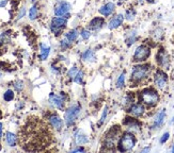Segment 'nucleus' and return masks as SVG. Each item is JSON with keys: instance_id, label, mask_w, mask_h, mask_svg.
<instances>
[{"instance_id": "f704fd0d", "label": "nucleus", "mask_w": 174, "mask_h": 153, "mask_svg": "<svg viewBox=\"0 0 174 153\" xmlns=\"http://www.w3.org/2000/svg\"><path fill=\"white\" fill-rule=\"evenodd\" d=\"M169 137H170L169 133H165V134H163V135L161 136V138H160V142H161V144H165V142H167L168 139H169Z\"/></svg>"}, {"instance_id": "a18cd8bd", "label": "nucleus", "mask_w": 174, "mask_h": 153, "mask_svg": "<svg viewBox=\"0 0 174 153\" xmlns=\"http://www.w3.org/2000/svg\"><path fill=\"white\" fill-rule=\"evenodd\" d=\"M172 123H174V117H173V120H172Z\"/></svg>"}, {"instance_id": "c03bdc74", "label": "nucleus", "mask_w": 174, "mask_h": 153, "mask_svg": "<svg viewBox=\"0 0 174 153\" xmlns=\"http://www.w3.org/2000/svg\"><path fill=\"white\" fill-rule=\"evenodd\" d=\"M138 1H139V2H142V1H143V0H138Z\"/></svg>"}, {"instance_id": "473e14b6", "label": "nucleus", "mask_w": 174, "mask_h": 153, "mask_svg": "<svg viewBox=\"0 0 174 153\" xmlns=\"http://www.w3.org/2000/svg\"><path fill=\"white\" fill-rule=\"evenodd\" d=\"M136 32H134V33H132V35H130L129 37H128V38H127V45H128V46H130V45L132 44V43L135 42V40H136Z\"/></svg>"}, {"instance_id": "4468645a", "label": "nucleus", "mask_w": 174, "mask_h": 153, "mask_svg": "<svg viewBox=\"0 0 174 153\" xmlns=\"http://www.w3.org/2000/svg\"><path fill=\"white\" fill-rule=\"evenodd\" d=\"M114 9H115V5L113 4L112 2H109L99 9V13H101V15H104V16H109V15H111L113 12H114Z\"/></svg>"}, {"instance_id": "423d86ee", "label": "nucleus", "mask_w": 174, "mask_h": 153, "mask_svg": "<svg viewBox=\"0 0 174 153\" xmlns=\"http://www.w3.org/2000/svg\"><path fill=\"white\" fill-rule=\"evenodd\" d=\"M120 131L118 125H114L107 132V134L105 135V142H104V146L107 147V150H111L113 146H114L115 138L118 136V133Z\"/></svg>"}, {"instance_id": "6e6552de", "label": "nucleus", "mask_w": 174, "mask_h": 153, "mask_svg": "<svg viewBox=\"0 0 174 153\" xmlns=\"http://www.w3.org/2000/svg\"><path fill=\"white\" fill-rule=\"evenodd\" d=\"M154 82L156 86L159 88H165L168 83V76L162 71V70H157L154 74Z\"/></svg>"}, {"instance_id": "aec40b11", "label": "nucleus", "mask_w": 174, "mask_h": 153, "mask_svg": "<svg viewBox=\"0 0 174 153\" xmlns=\"http://www.w3.org/2000/svg\"><path fill=\"white\" fill-rule=\"evenodd\" d=\"M165 116H166V112L165 111H161L160 113H158L157 116H156L155 119H154L153 127L157 128V127H159V125H161L162 122H163V120H165Z\"/></svg>"}, {"instance_id": "6ab92c4d", "label": "nucleus", "mask_w": 174, "mask_h": 153, "mask_svg": "<svg viewBox=\"0 0 174 153\" xmlns=\"http://www.w3.org/2000/svg\"><path fill=\"white\" fill-rule=\"evenodd\" d=\"M103 25H104V19L101 18V17H96V18H94L90 22L89 28L91 29V30H97V29L101 28Z\"/></svg>"}, {"instance_id": "cd10ccee", "label": "nucleus", "mask_w": 174, "mask_h": 153, "mask_svg": "<svg viewBox=\"0 0 174 153\" xmlns=\"http://www.w3.org/2000/svg\"><path fill=\"white\" fill-rule=\"evenodd\" d=\"M124 83H125V72L121 74V76H119L118 81H117V87L118 88H121L124 86Z\"/></svg>"}, {"instance_id": "58836bf2", "label": "nucleus", "mask_w": 174, "mask_h": 153, "mask_svg": "<svg viewBox=\"0 0 174 153\" xmlns=\"http://www.w3.org/2000/svg\"><path fill=\"white\" fill-rule=\"evenodd\" d=\"M24 14H25V9L23 8V9H21V12L19 13V15H18V18H21V16H24Z\"/></svg>"}, {"instance_id": "0eeeda50", "label": "nucleus", "mask_w": 174, "mask_h": 153, "mask_svg": "<svg viewBox=\"0 0 174 153\" xmlns=\"http://www.w3.org/2000/svg\"><path fill=\"white\" fill-rule=\"evenodd\" d=\"M151 50L148 46L145 45H141L136 49L134 54V61L135 62H143L150 56Z\"/></svg>"}, {"instance_id": "2f4dec72", "label": "nucleus", "mask_w": 174, "mask_h": 153, "mask_svg": "<svg viewBox=\"0 0 174 153\" xmlns=\"http://www.w3.org/2000/svg\"><path fill=\"white\" fill-rule=\"evenodd\" d=\"M107 113H108V106H106V107H105V110H104V113H103V115H101V120L98 121V125H101V124H103V123H104V121L106 120Z\"/></svg>"}, {"instance_id": "a878e982", "label": "nucleus", "mask_w": 174, "mask_h": 153, "mask_svg": "<svg viewBox=\"0 0 174 153\" xmlns=\"http://www.w3.org/2000/svg\"><path fill=\"white\" fill-rule=\"evenodd\" d=\"M29 17L30 19H36L38 17V5H33L29 11Z\"/></svg>"}, {"instance_id": "f03ea898", "label": "nucleus", "mask_w": 174, "mask_h": 153, "mask_svg": "<svg viewBox=\"0 0 174 153\" xmlns=\"http://www.w3.org/2000/svg\"><path fill=\"white\" fill-rule=\"evenodd\" d=\"M151 72L150 65H138L135 66L132 72V81L135 84L143 83L148 78Z\"/></svg>"}, {"instance_id": "de8ad7c7", "label": "nucleus", "mask_w": 174, "mask_h": 153, "mask_svg": "<svg viewBox=\"0 0 174 153\" xmlns=\"http://www.w3.org/2000/svg\"><path fill=\"white\" fill-rule=\"evenodd\" d=\"M121 1H126V0H121Z\"/></svg>"}, {"instance_id": "7c9ffc66", "label": "nucleus", "mask_w": 174, "mask_h": 153, "mask_svg": "<svg viewBox=\"0 0 174 153\" xmlns=\"http://www.w3.org/2000/svg\"><path fill=\"white\" fill-rule=\"evenodd\" d=\"M82 78H83L82 71H79V72H78V74L75 76V78H74V81H75L76 83L81 84V83H82Z\"/></svg>"}, {"instance_id": "f8f14e48", "label": "nucleus", "mask_w": 174, "mask_h": 153, "mask_svg": "<svg viewBox=\"0 0 174 153\" xmlns=\"http://www.w3.org/2000/svg\"><path fill=\"white\" fill-rule=\"evenodd\" d=\"M157 62H158V64H159V65L161 66V67H163V68H167L168 66H169V58H168L167 53L165 52L163 49H161V50L158 52Z\"/></svg>"}, {"instance_id": "2eb2a0df", "label": "nucleus", "mask_w": 174, "mask_h": 153, "mask_svg": "<svg viewBox=\"0 0 174 153\" xmlns=\"http://www.w3.org/2000/svg\"><path fill=\"white\" fill-rule=\"evenodd\" d=\"M49 99H50V102H51L52 104H54L56 107H58V109H60V110L63 109L64 100L62 99L61 97H59V96L54 95V94H50Z\"/></svg>"}, {"instance_id": "393cba45", "label": "nucleus", "mask_w": 174, "mask_h": 153, "mask_svg": "<svg viewBox=\"0 0 174 153\" xmlns=\"http://www.w3.org/2000/svg\"><path fill=\"white\" fill-rule=\"evenodd\" d=\"M77 36H78V32L76 30H72L66 34V38H67L70 42H74V40H77Z\"/></svg>"}, {"instance_id": "ea45409f", "label": "nucleus", "mask_w": 174, "mask_h": 153, "mask_svg": "<svg viewBox=\"0 0 174 153\" xmlns=\"http://www.w3.org/2000/svg\"><path fill=\"white\" fill-rule=\"evenodd\" d=\"M83 148H77V149H75V150L73 151V152H83Z\"/></svg>"}, {"instance_id": "c85d7f7f", "label": "nucleus", "mask_w": 174, "mask_h": 153, "mask_svg": "<svg viewBox=\"0 0 174 153\" xmlns=\"http://www.w3.org/2000/svg\"><path fill=\"white\" fill-rule=\"evenodd\" d=\"M76 142H77L78 144H85V142H88V139H87V137H85V135L77 134V136H76Z\"/></svg>"}, {"instance_id": "f3484780", "label": "nucleus", "mask_w": 174, "mask_h": 153, "mask_svg": "<svg viewBox=\"0 0 174 153\" xmlns=\"http://www.w3.org/2000/svg\"><path fill=\"white\" fill-rule=\"evenodd\" d=\"M123 20H124V17H123V15H121V14L117 15V16H114L110 20V22H109V28H110V29L118 28V27H120V26L122 25Z\"/></svg>"}, {"instance_id": "39448f33", "label": "nucleus", "mask_w": 174, "mask_h": 153, "mask_svg": "<svg viewBox=\"0 0 174 153\" xmlns=\"http://www.w3.org/2000/svg\"><path fill=\"white\" fill-rule=\"evenodd\" d=\"M136 137L132 133H125L121 139L119 140V150L121 152H125V151H129L136 145Z\"/></svg>"}, {"instance_id": "8fccbe9b", "label": "nucleus", "mask_w": 174, "mask_h": 153, "mask_svg": "<svg viewBox=\"0 0 174 153\" xmlns=\"http://www.w3.org/2000/svg\"><path fill=\"white\" fill-rule=\"evenodd\" d=\"M32 1H36V0H32Z\"/></svg>"}, {"instance_id": "a19ab883", "label": "nucleus", "mask_w": 174, "mask_h": 153, "mask_svg": "<svg viewBox=\"0 0 174 153\" xmlns=\"http://www.w3.org/2000/svg\"><path fill=\"white\" fill-rule=\"evenodd\" d=\"M1 134H2V123H0V137H1Z\"/></svg>"}, {"instance_id": "f257e3e1", "label": "nucleus", "mask_w": 174, "mask_h": 153, "mask_svg": "<svg viewBox=\"0 0 174 153\" xmlns=\"http://www.w3.org/2000/svg\"><path fill=\"white\" fill-rule=\"evenodd\" d=\"M54 140L51 129L46 121L38 116H30L18 132L19 145L25 151L39 152L46 150Z\"/></svg>"}, {"instance_id": "9d476101", "label": "nucleus", "mask_w": 174, "mask_h": 153, "mask_svg": "<svg viewBox=\"0 0 174 153\" xmlns=\"http://www.w3.org/2000/svg\"><path fill=\"white\" fill-rule=\"evenodd\" d=\"M66 25V19L61 18V17H56L52 19L51 22V30L56 35H59V33L62 31V29L65 27Z\"/></svg>"}, {"instance_id": "20e7f679", "label": "nucleus", "mask_w": 174, "mask_h": 153, "mask_svg": "<svg viewBox=\"0 0 174 153\" xmlns=\"http://www.w3.org/2000/svg\"><path fill=\"white\" fill-rule=\"evenodd\" d=\"M140 100L148 106H154L159 101V95L153 88H145L140 93Z\"/></svg>"}, {"instance_id": "b1692460", "label": "nucleus", "mask_w": 174, "mask_h": 153, "mask_svg": "<svg viewBox=\"0 0 174 153\" xmlns=\"http://www.w3.org/2000/svg\"><path fill=\"white\" fill-rule=\"evenodd\" d=\"M81 58H82L85 61H94L95 56H94V53H93V51H92V50H87L85 53L81 56Z\"/></svg>"}, {"instance_id": "5701e85b", "label": "nucleus", "mask_w": 174, "mask_h": 153, "mask_svg": "<svg viewBox=\"0 0 174 153\" xmlns=\"http://www.w3.org/2000/svg\"><path fill=\"white\" fill-rule=\"evenodd\" d=\"M7 142L11 147L15 146V145H16V136H15L13 133L8 132L7 133Z\"/></svg>"}, {"instance_id": "ddd939ff", "label": "nucleus", "mask_w": 174, "mask_h": 153, "mask_svg": "<svg viewBox=\"0 0 174 153\" xmlns=\"http://www.w3.org/2000/svg\"><path fill=\"white\" fill-rule=\"evenodd\" d=\"M123 123H124L126 127H128L129 129L132 130H135V131H139L140 130V123L137 119H134V118H129V117H127L123 120Z\"/></svg>"}, {"instance_id": "09e8293b", "label": "nucleus", "mask_w": 174, "mask_h": 153, "mask_svg": "<svg viewBox=\"0 0 174 153\" xmlns=\"http://www.w3.org/2000/svg\"><path fill=\"white\" fill-rule=\"evenodd\" d=\"M0 76H1V72H0Z\"/></svg>"}, {"instance_id": "412c9836", "label": "nucleus", "mask_w": 174, "mask_h": 153, "mask_svg": "<svg viewBox=\"0 0 174 153\" xmlns=\"http://www.w3.org/2000/svg\"><path fill=\"white\" fill-rule=\"evenodd\" d=\"M49 51L50 48L48 46H45L44 44H41V54H40V58L42 60H46L49 56Z\"/></svg>"}, {"instance_id": "a211bd4d", "label": "nucleus", "mask_w": 174, "mask_h": 153, "mask_svg": "<svg viewBox=\"0 0 174 153\" xmlns=\"http://www.w3.org/2000/svg\"><path fill=\"white\" fill-rule=\"evenodd\" d=\"M48 119H49L50 123H51V125L54 128V129H57V130H60V129L62 128V120L60 119V117L58 116V115H56V114H52V115H50Z\"/></svg>"}, {"instance_id": "9b49d317", "label": "nucleus", "mask_w": 174, "mask_h": 153, "mask_svg": "<svg viewBox=\"0 0 174 153\" xmlns=\"http://www.w3.org/2000/svg\"><path fill=\"white\" fill-rule=\"evenodd\" d=\"M71 10V4L68 2H65V1H62L59 4L57 5L56 9H54V14L57 16H65L67 15L68 11Z\"/></svg>"}, {"instance_id": "37998d69", "label": "nucleus", "mask_w": 174, "mask_h": 153, "mask_svg": "<svg viewBox=\"0 0 174 153\" xmlns=\"http://www.w3.org/2000/svg\"><path fill=\"white\" fill-rule=\"evenodd\" d=\"M171 151H172V152L174 153V145H173V147H172V150H171Z\"/></svg>"}, {"instance_id": "4be33fe9", "label": "nucleus", "mask_w": 174, "mask_h": 153, "mask_svg": "<svg viewBox=\"0 0 174 153\" xmlns=\"http://www.w3.org/2000/svg\"><path fill=\"white\" fill-rule=\"evenodd\" d=\"M9 42H10L9 32H5V33H2V34H0V49L3 48Z\"/></svg>"}, {"instance_id": "4c0bfd02", "label": "nucleus", "mask_w": 174, "mask_h": 153, "mask_svg": "<svg viewBox=\"0 0 174 153\" xmlns=\"http://www.w3.org/2000/svg\"><path fill=\"white\" fill-rule=\"evenodd\" d=\"M61 47H62L63 49H64V48H68V47H70V44H68L67 40H63L61 42Z\"/></svg>"}, {"instance_id": "e433bc0d", "label": "nucleus", "mask_w": 174, "mask_h": 153, "mask_svg": "<svg viewBox=\"0 0 174 153\" xmlns=\"http://www.w3.org/2000/svg\"><path fill=\"white\" fill-rule=\"evenodd\" d=\"M15 88H16L18 92H20L21 89H23V83H21V82H17V83H15Z\"/></svg>"}, {"instance_id": "1a4fd4ad", "label": "nucleus", "mask_w": 174, "mask_h": 153, "mask_svg": "<svg viewBox=\"0 0 174 153\" xmlns=\"http://www.w3.org/2000/svg\"><path fill=\"white\" fill-rule=\"evenodd\" d=\"M79 112H80V107L78 106V105H73L72 107H70V109L65 112V115H64L66 123H67V124H72V123L74 122V120L77 118Z\"/></svg>"}, {"instance_id": "bb28decb", "label": "nucleus", "mask_w": 174, "mask_h": 153, "mask_svg": "<svg viewBox=\"0 0 174 153\" xmlns=\"http://www.w3.org/2000/svg\"><path fill=\"white\" fill-rule=\"evenodd\" d=\"M136 16V12H135L134 9H128L126 11V14H125V17H126L127 20H132Z\"/></svg>"}, {"instance_id": "72a5a7b5", "label": "nucleus", "mask_w": 174, "mask_h": 153, "mask_svg": "<svg viewBox=\"0 0 174 153\" xmlns=\"http://www.w3.org/2000/svg\"><path fill=\"white\" fill-rule=\"evenodd\" d=\"M77 74H78L77 67H73V68H71L70 71H68V76H71V78H75V76Z\"/></svg>"}, {"instance_id": "c756f323", "label": "nucleus", "mask_w": 174, "mask_h": 153, "mask_svg": "<svg viewBox=\"0 0 174 153\" xmlns=\"http://www.w3.org/2000/svg\"><path fill=\"white\" fill-rule=\"evenodd\" d=\"M3 98H5V101H11V100L14 98V93H13L11 89H9V91L5 92V96H3Z\"/></svg>"}, {"instance_id": "7ed1b4c3", "label": "nucleus", "mask_w": 174, "mask_h": 153, "mask_svg": "<svg viewBox=\"0 0 174 153\" xmlns=\"http://www.w3.org/2000/svg\"><path fill=\"white\" fill-rule=\"evenodd\" d=\"M17 5L13 0H0V25L5 23L12 17V8H16Z\"/></svg>"}, {"instance_id": "79ce46f5", "label": "nucleus", "mask_w": 174, "mask_h": 153, "mask_svg": "<svg viewBox=\"0 0 174 153\" xmlns=\"http://www.w3.org/2000/svg\"><path fill=\"white\" fill-rule=\"evenodd\" d=\"M146 1H148V3H153L154 2V0H146Z\"/></svg>"}, {"instance_id": "49530a36", "label": "nucleus", "mask_w": 174, "mask_h": 153, "mask_svg": "<svg viewBox=\"0 0 174 153\" xmlns=\"http://www.w3.org/2000/svg\"><path fill=\"white\" fill-rule=\"evenodd\" d=\"M0 118H1V112H0Z\"/></svg>"}, {"instance_id": "dca6fc26", "label": "nucleus", "mask_w": 174, "mask_h": 153, "mask_svg": "<svg viewBox=\"0 0 174 153\" xmlns=\"http://www.w3.org/2000/svg\"><path fill=\"white\" fill-rule=\"evenodd\" d=\"M128 112L132 114V116L140 117L141 115H143V113H144V106L142 104H134L132 107H130Z\"/></svg>"}, {"instance_id": "c9c22d12", "label": "nucleus", "mask_w": 174, "mask_h": 153, "mask_svg": "<svg viewBox=\"0 0 174 153\" xmlns=\"http://www.w3.org/2000/svg\"><path fill=\"white\" fill-rule=\"evenodd\" d=\"M81 37H82L83 40H88L90 37V32L87 30H82L81 31Z\"/></svg>"}]
</instances>
